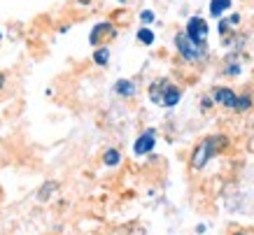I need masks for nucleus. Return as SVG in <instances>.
Returning a JSON list of instances; mask_svg holds the SVG:
<instances>
[{"instance_id": "f257e3e1", "label": "nucleus", "mask_w": 254, "mask_h": 235, "mask_svg": "<svg viewBox=\"0 0 254 235\" xmlns=\"http://www.w3.org/2000/svg\"><path fill=\"white\" fill-rule=\"evenodd\" d=\"M175 47H177V52H180V56L189 63H198L205 59V45H196L187 33H177Z\"/></svg>"}, {"instance_id": "f03ea898", "label": "nucleus", "mask_w": 254, "mask_h": 235, "mask_svg": "<svg viewBox=\"0 0 254 235\" xmlns=\"http://www.w3.org/2000/svg\"><path fill=\"white\" fill-rule=\"evenodd\" d=\"M217 144V137H210V140H203V142L198 144V149L193 152L191 156V166L196 168V170H200V168L205 166L212 156H215L217 152H219V147H215Z\"/></svg>"}, {"instance_id": "7ed1b4c3", "label": "nucleus", "mask_w": 254, "mask_h": 235, "mask_svg": "<svg viewBox=\"0 0 254 235\" xmlns=\"http://www.w3.org/2000/svg\"><path fill=\"white\" fill-rule=\"evenodd\" d=\"M185 33L189 35V38L196 42V45H205V40H208V23H205V19H200V16H191L189 21H187V28Z\"/></svg>"}, {"instance_id": "20e7f679", "label": "nucleus", "mask_w": 254, "mask_h": 235, "mask_svg": "<svg viewBox=\"0 0 254 235\" xmlns=\"http://www.w3.org/2000/svg\"><path fill=\"white\" fill-rule=\"evenodd\" d=\"M117 35V26L112 21H100L91 28V35H89V42L91 47H98L103 40H110Z\"/></svg>"}, {"instance_id": "39448f33", "label": "nucleus", "mask_w": 254, "mask_h": 235, "mask_svg": "<svg viewBox=\"0 0 254 235\" xmlns=\"http://www.w3.org/2000/svg\"><path fill=\"white\" fill-rule=\"evenodd\" d=\"M154 144H156V133L149 128L135 137V142H133V154H135V156H145V154H149L154 149Z\"/></svg>"}, {"instance_id": "423d86ee", "label": "nucleus", "mask_w": 254, "mask_h": 235, "mask_svg": "<svg viewBox=\"0 0 254 235\" xmlns=\"http://www.w3.org/2000/svg\"><path fill=\"white\" fill-rule=\"evenodd\" d=\"M212 98H215V103H219V105L233 110V107H236V100H238V96L233 93V89L219 86V89H215V91H212Z\"/></svg>"}, {"instance_id": "0eeeda50", "label": "nucleus", "mask_w": 254, "mask_h": 235, "mask_svg": "<svg viewBox=\"0 0 254 235\" xmlns=\"http://www.w3.org/2000/svg\"><path fill=\"white\" fill-rule=\"evenodd\" d=\"M180 100H182V91H180L177 86H173V84L166 82V86H163V93H161V105L163 107H175Z\"/></svg>"}, {"instance_id": "6e6552de", "label": "nucleus", "mask_w": 254, "mask_h": 235, "mask_svg": "<svg viewBox=\"0 0 254 235\" xmlns=\"http://www.w3.org/2000/svg\"><path fill=\"white\" fill-rule=\"evenodd\" d=\"M112 89H115V93L122 96V98H133V96L138 93V86H135L133 79H117Z\"/></svg>"}, {"instance_id": "1a4fd4ad", "label": "nucleus", "mask_w": 254, "mask_h": 235, "mask_svg": "<svg viewBox=\"0 0 254 235\" xmlns=\"http://www.w3.org/2000/svg\"><path fill=\"white\" fill-rule=\"evenodd\" d=\"M110 56H112V52H110V47L108 45H98L96 49H93V63L96 65H108L110 63Z\"/></svg>"}, {"instance_id": "9d476101", "label": "nucleus", "mask_w": 254, "mask_h": 235, "mask_svg": "<svg viewBox=\"0 0 254 235\" xmlns=\"http://www.w3.org/2000/svg\"><path fill=\"white\" fill-rule=\"evenodd\" d=\"M231 5H233L231 0H210V16L219 19L226 9H231Z\"/></svg>"}, {"instance_id": "9b49d317", "label": "nucleus", "mask_w": 254, "mask_h": 235, "mask_svg": "<svg viewBox=\"0 0 254 235\" xmlns=\"http://www.w3.org/2000/svg\"><path fill=\"white\" fill-rule=\"evenodd\" d=\"M135 38H138L140 45L152 47V45H154V40H156V35H154V31H152L149 26H142V28H138V33H135Z\"/></svg>"}, {"instance_id": "f8f14e48", "label": "nucleus", "mask_w": 254, "mask_h": 235, "mask_svg": "<svg viewBox=\"0 0 254 235\" xmlns=\"http://www.w3.org/2000/svg\"><path fill=\"white\" fill-rule=\"evenodd\" d=\"M163 86H166V79H161V82H154L152 86H149V100H152V103H156V105H161Z\"/></svg>"}, {"instance_id": "ddd939ff", "label": "nucleus", "mask_w": 254, "mask_h": 235, "mask_svg": "<svg viewBox=\"0 0 254 235\" xmlns=\"http://www.w3.org/2000/svg\"><path fill=\"white\" fill-rule=\"evenodd\" d=\"M103 163H105L108 168L119 166V163H122V154L117 152V149H108V152L103 154Z\"/></svg>"}, {"instance_id": "4468645a", "label": "nucleus", "mask_w": 254, "mask_h": 235, "mask_svg": "<svg viewBox=\"0 0 254 235\" xmlns=\"http://www.w3.org/2000/svg\"><path fill=\"white\" fill-rule=\"evenodd\" d=\"M250 107H252V98H250V96H240V98L236 100V107H233V110H236V112H247Z\"/></svg>"}, {"instance_id": "2eb2a0df", "label": "nucleus", "mask_w": 254, "mask_h": 235, "mask_svg": "<svg viewBox=\"0 0 254 235\" xmlns=\"http://www.w3.org/2000/svg\"><path fill=\"white\" fill-rule=\"evenodd\" d=\"M140 21L145 23V26H149V23L156 21V14L152 12V9H142V12H140Z\"/></svg>"}, {"instance_id": "dca6fc26", "label": "nucleus", "mask_w": 254, "mask_h": 235, "mask_svg": "<svg viewBox=\"0 0 254 235\" xmlns=\"http://www.w3.org/2000/svg\"><path fill=\"white\" fill-rule=\"evenodd\" d=\"M54 189H56V184H54V182H49V184H47V186H45V189L40 191V200H45V198L49 196V193H52V191H54Z\"/></svg>"}, {"instance_id": "f3484780", "label": "nucleus", "mask_w": 254, "mask_h": 235, "mask_svg": "<svg viewBox=\"0 0 254 235\" xmlns=\"http://www.w3.org/2000/svg\"><path fill=\"white\" fill-rule=\"evenodd\" d=\"M226 75H240V65H229V68H226Z\"/></svg>"}, {"instance_id": "a211bd4d", "label": "nucleus", "mask_w": 254, "mask_h": 235, "mask_svg": "<svg viewBox=\"0 0 254 235\" xmlns=\"http://www.w3.org/2000/svg\"><path fill=\"white\" fill-rule=\"evenodd\" d=\"M5 82H7V79H5V75H2V72H0V91H2V89H5Z\"/></svg>"}, {"instance_id": "6ab92c4d", "label": "nucleus", "mask_w": 254, "mask_h": 235, "mask_svg": "<svg viewBox=\"0 0 254 235\" xmlns=\"http://www.w3.org/2000/svg\"><path fill=\"white\" fill-rule=\"evenodd\" d=\"M119 2H128V0H119Z\"/></svg>"}, {"instance_id": "aec40b11", "label": "nucleus", "mask_w": 254, "mask_h": 235, "mask_svg": "<svg viewBox=\"0 0 254 235\" xmlns=\"http://www.w3.org/2000/svg\"><path fill=\"white\" fill-rule=\"evenodd\" d=\"M0 40H2V33H0Z\"/></svg>"}]
</instances>
